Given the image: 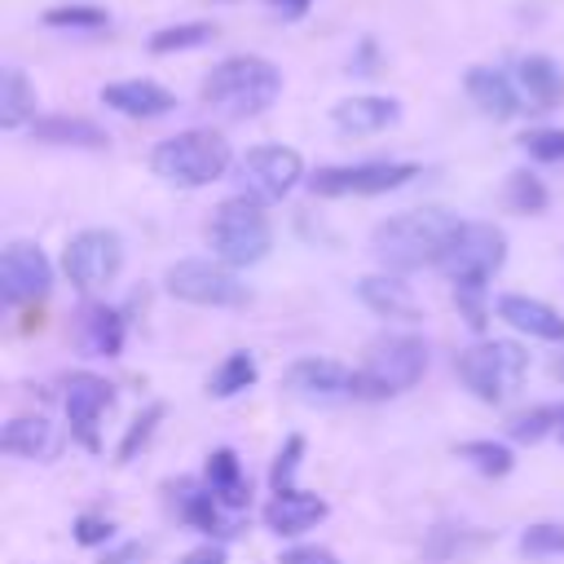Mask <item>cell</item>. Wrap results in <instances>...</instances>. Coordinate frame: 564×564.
<instances>
[{
    "mask_svg": "<svg viewBox=\"0 0 564 564\" xmlns=\"http://www.w3.org/2000/svg\"><path fill=\"white\" fill-rule=\"evenodd\" d=\"M560 427V405H533V410H524V414H516L511 419V441H524V445H533V441H542L546 432H555Z\"/></svg>",
    "mask_w": 564,
    "mask_h": 564,
    "instance_id": "d6a6232c",
    "label": "cell"
},
{
    "mask_svg": "<svg viewBox=\"0 0 564 564\" xmlns=\"http://www.w3.org/2000/svg\"><path fill=\"white\" fill-rule=\"evenodd\" d=\"M423 375H427V344L419 335H383L370 344L357 370V397L383 401V397L410 392Z\"/></svg>",
    "mask_w": 564,
    "mask_h": 564,
    "instance_id": "8992f818",
    "label": "cell"
},
{
    "mask_svg": "<svg viewBox=\"0 0 564 564\" xmlns=\"http://www.w3.org/2000/svg\"><path fill=\"white\" fill-rule=\"evenodd\" d=\"M207 40H216L212 22H172V26L150 35V53H185V48H198Z\"/></svg>",
    "mask_w": 564,
    "mask_h": 564,
    "instance_id": "f1b7e54d",
    "label": "cell"
},
{
    "mask_svg": "<svg viewBox=\"0 0 564 564\" xmlns=\"http://www.w3.org/2000/svg\"><path fill=\"white\" fill-rule=\"evenodd\" d=\"M555 432H560V441H564V405H560V427H555Z\"/></svg>",
    "mask_w": 564,
    "mask_h": 564,
    "instance_id": "f6af8a7d",
    "label": "cell"
},
{
    "mask_svg": "<svg viewBox=\"0 0 564 564\" xmlns=\"http://www.w3.org/2000/svg\"><path fill=\"white\" fill-rule=\"evenodd\" d=\"M498 317L507 326H516L520 335H529V339L564 344V317L551 304L533 300V295H498Z\"/></svg>",
    "mask_w": 564,
    "mask_h": 564,
    "instance_id": "44dd1931",
    "label": "cell"
},
{
    "mask_svg": "<svg viewBox=\"0 0 564 564\" xmlns=\"http://www.w3.org/2000/svg\"><path fill=\"white\" fill-rule=\"evenodd\" d=\"M115 538V524L106 520V516H79L75 520V542L79 546H101V542H110Z\"/></svg>",
    "mask_w": 564,
    "mask_h": 564,
    "instance_id": "f35d334b",
    "label": "cell"
},
{
    "mask_svg": "<svg viewBox=\"0 0 564 564\" xmlns=\"http://www.w3.org/2000/svg\"><path fill=\"white\" fill-rule=\"evenodd\" d=\"M520 551L524 555H564V524H529L520 533Z\"/></svg>",
    "mask_w": 564,
    "mask_h": 564,
    "instance_id": "74e56055",
    "label": "cell"
},
{
    "mask_svg": "<svg viewBox=\"0 0 564 564\" xmlns=\"http://www.w3.org/2000/svg\"><path fill=\"white\" fill-rule=\"evenodd\" d=\"M40 22L53 31H101L110 22V13L97 4H53V9H44Z\"/></svg>",
    "mask_w": 564,
    "mask_h": 564,
    "instance_id": "4dcf8cb0",
    "label": "cell"
},
{
    "mask_svg": "<svg viewBox=\"0 0 564 564\" xmlns=\"http://www.w3.org/2000/svg\"><path fill=\"white\" fill-rule=\"evenodd\" d=\"M53 286V264L35 242H9L0 251V295L9 304H31L48 295Z\"/></svg>",
    "mask_w": 564,
    "mask_h": 564,
    "instance_id": "5bb4252c",
    "label": "cell"
},
{
    "mask_svg": "<svg viewBox=\"0 0 564 564\" xmlns=\"http://www.w3.org/2000/svg\"><path fill=\"white\" fill-rule=\"evenodd\" d=\"M454 370H458L463 388H467L476 401L502 405V401L524 383L529 352H524L516 339H480V344H471V348H463V352L454 357Z\"/></svg>",
    "mask_w": 564,
    "mask_h": 564,
    "instance_id": "5b68a950",
    "label": "cell"
},
{
    "mask_svg": "<svg viewBox=\"0 0 564 564\" xmlns=\"http://www.w3.org/2000/svg\"><path fill=\"white\" fill-rule=\"evenodd\" d=\"M300 458H304V436H286V441H282V449H278V458H273V467H269V485H273V494L295 489L291 480H295Z\"/></svg>",
    "mask_w": 564,
    "mask_h": 564,
    "instance_id": "8d00e7d4",
    "label": "cell"
},
{
    "mask_svg": "<svg viewBox=\"0 0 564 564\" xmlns=\"http://www.w3.org/2000/svg\"><path fill=\"white\" fill-rule=\"evenodd\" d=\"M454 304L467 317L471 330L489 326V304H485V282H454Z\"/></svg>",
    "mask_w": 564,
    "mask_h": 564,
    "instance_id": "d590c367",
    "label": "cell"
},
{
    "mask_svg": "<svg viewBox=\"0 0 564 564\" xmlns=\"http://www.w3.org/2000/svg\"><path fill=\"white\" fill-rule=\"evenodd\" d=\"M22 123H35V88L18 66H4L0 70V128L13 132Z\"/></svg>",
    "mask_w": 564,
    "mask_h": 564,
    "instance_id": "4316f807",
    "label": "cell"
},
{
    "mask_svg": "<svg viewBox=\"0 0 564 564\" xmlns=\"http://www.w3.org/2000/svg\"><path fill=\"white\" fill-rule=\"evenodd\" d=\"M516 84L520 97H529L533 110H555L564 101V70L546 53H529L516 62Z\"/></svg>",
    "mask_w": 564,
    "mask_h": 564,
    "instance_id": "603a6c76",
    "label": "cell"
},
{
    "mask_svg": "<svg viewBox=\"0 0 564 564\" xmlns=\"http://www.w3.org/2000/svg\"><path fill=\"white\" fill-rule=\"evenodd\" d=\"M269 4H273V9H282V18H286V22H295V18H304V13H308V4H313V0H269Z\"/></svg>",
    "mask_w": 564,
    "mask_h": 564,
    "instance_id": "7bdbcfd3",
    "label": "cell"
},
{
    "mask_svg": "<svg viewBox=\"0 0 564 564\" xmlns=\"http://www.w3.org/2000/svg\"><path fill=\"white\" fill-rule=\"evenodd\" d=\"M31 137H35V141H48V145H79V150H106V145H110V132L97 128L93 119H79V115H48V119H35V123H31Z\"/></svg>",
    "mask_w": 564,
    "mask_h": 564,
    "instance_id": "d4e9b609",
    "label": "cell"
},
{
    "mask_svg": "<svg viewBox=\"0 0 564 564\" xmlns=\"http://www.w3.org/2000/svg\"><path fill=\"white\" fill-rule=\"evenodd\" d=\"M551 375H555V379H560V383H564V348H560V352H555V357H551Z\"/></svg>",
    "mask_w": 564,
    "mask_h": 564,
    "instance_id": "ee69618b",
    "label": "cell"
},
{
    "mask_svg": "<svg viewBox=\"0 0 564 564\" xmlns=\"http://www.w3.org/2000/svg\"><path fill=\"white\" fill-rule=\"evenodd\" d=\"M282 93V70L264 57H225L220 66H212L203 75V101L229 119H251L260 110H269Z\"/></svg>",
    "mask_w": 564,
    "mask_h": 564,
    "instance_id": "7a4b0ae2",
    "label": "cell"
},
{
    "mask_svg": "<svg viewBox=\"0 0 564 564\" xmlns=\"http://www.w3.org/2000/svg\"><path fill=\"white\" fill-rule=\"evenodd\" d=\"M317 520H326V498H317L308 489H282L264 507V529L278 533V538H300Z\"/></svg>",
    "mask_w": 564,
    "mask_h": 564,
    "instance_id": "9a60e30c",
    "label": "cell"
},
{
    "mask_svg": "<svg viewBox=\"0 0 564 564\" xmlns=\"http://www.w3.org/2000/svg\"><path fill=\"white\" fill-rule=\"evenodd\" d=\"M458 458H467L485 476H507L516 467V458H511V449L502 441H463L458 445Z\"/></svg>",
    "mask_w": 564,
    "mask_h": 564,
    "instance_id": "1f68e13d",
    "label": "cell"
},
{
    "mask_svg": "<svg viewBox=\"0 0 564 564\" xmlns=\"http://www.w3.org/2000/svg\"><path fill=\"white\" fill-rule=\"evenodd\" d=\"M207 242H212L216 260H225L229 269L260 264L269 256V247H273V229H269L264 203H256L247 194L225 198L207 220Z\"/></svg>",
    "mask_w": 564,
    "mask_h": 564,
    "instance_id": "277c9868",
    "label": "cell"
},
{
    "mask_svg": "<svg viewBox=\"0 0 564 564\" xmlns=\"http://www.w3.org/2000/svg\"><path fill=\"white\" fill-rule=\"evenodd\" d=\"M176 507H181V520L207 538H234L238 533V520L225 516L229 507L207 489V485H194V480H181L176 485Z\"/></svg>",
    "mask_w": 564,
    "mask_h": 564,
    "instance_id": "d6986e66",
    "label": "cell"
},
{
    "mask_svg": "<svg viewBox=\"0 0 564 564\" xmlns=\"http://www.w3.org/2000/svg\"><path fill=\"white\" fill-rule=\"evenodd\" d=\"M546 203H551V194H546L542 176H533L529 167H520V172L507 176V207H511V212L538 216V212H546Z\"/></svg>",
    "mask_w": 564,
    "mask_h": 564,
    "instance_id": "f546056e",
    "label": "cell"
},
{
    "mask_svg": "<svg viewBox=\"0 0 564 564\" xmlns=\"http://www.w3.org/2000/svg\"><path fill=\"white\" fill-rule=\"evenodd\" d=\"M163 414H167V405H163V401L145 405V410L128 423V432H123V441H119V458H115V463H132V458H137V449L150 441V432L159 427V419H163Z\"/></svg>",
    "mask_w": 564,
    "mask_h": 564,
    "instance_id": "836d02e7",
    "label": "cell"
},
{
    "mask_svg": "<svg viewBox=\"0 0 564 564\" xmlns=\"http://www.w3.org/2000/svg\"><path fill=\"white\" fill-rule=\"evenodd\" d=\"M163 286H167L172 300H185V304H198V308H238V304H247V282H238V273L225 260H203V256L176 260V264H167Z\"/></svg>",
    "mask_w": 564,
    "mask_h": 564,
    "instance_id": "52a82bcc",
    "label": "cell"
},
{
    "mask_svg": "<svg viewBox=\"0 0 564 564\" xmlns=\"http://www.w3.org/2000/svg\"><path fill=\"white\" fill-rule=\"evenodd\" d=\"M282 388L304 405H335V401L357 397V370L330 357H300L286 366Z\"/></svg>",
    "mask_w": 564,
    "mask_h": 564,
    "instance_id": "7c38bea8",
    "label": "cell"
},
{
    "mask_svg": "<svg viewBox=\"0 0 564 564\" xmlns=\"http://www.w3.org/2000/svg\"><path fill=\"white\" fill-rule=\"evenodd\" d=\"M502 260H507V234L489 220H463L436 269L449 282H489L502 269Z\"/></svg>",
    "mask_w": 564,
    "mask_h": 564,
    "instance_id": "ba28073f",
    "label": "cell"
},
{
    "mask_svg": "<svg viewBox=\"0 0 564 564\" xmlns=\"http://www.w3.org/2000/svg\"><path fill=\"white\" fill-rule=\"evenodd\" d=\"M458 216L445 207H414V212H397L388 220L375 225L370 234V251L388 273H414L423 264H441V256L449 251L454 234H458Z\"/></svg>",
    "mask_w": 564,
    "mask_h": 564,
    "instance_id": "6da1fadb",
    "label": "cell"
},
{
    "mask_svg": "<svg viewBox=\"0 0 564 564\" xmlns=\"http://www.w3.org/2000/svg\"><path fill=\"white\" fill-rule=\"evenodd\" d=\"M145 560H150L145 542H119V546L101 551V564H145Z\"/></svg>",
    "mask_w": 564,
    "mask_h": 564,
    "instance_id": "ab89813d",
    "label": "cell"
},
{
    "mask_svg": "<svg viewBox=\"0 0 564 564\" xmlns=\"http://www.w3.org/2000/svg\"><path fill=\"white\" fill-rule=\"evenodd\" d=\"M229 163H234V150H229L225 132H216V128H185L176 137H163L150 150L154 176L176 185V189L212 185V181H220L229 172Z\"/></svg>",
    "mask_w": 564,
    "mask_h": 564,
    "instance_id": "3957f363",
    "label": "cell"
},
{
    "mask_svg": "<svg viewBox=\"0 0 564 564\" xmlns=\"http://www.w3.org/2000/svg\"><path fill=\"white\" fill-rule=\"evenodd\" d=\"M463 88H467L471 106L489 119H511L520 110V84H511V75L498 66H471L463 75Z\"/></svg>",
    "mask_w": 564,
    "mask_h": 564,
    "instance_id": "e0dca14e",
    "label": "cell"
},
{
    "mask_svg": "<svg viewBox=\"0 0 564 564\" xmlns=\"http://www.w3.org/2000/svg\"><path fill=\"white\" fill-rule=\"evenodd\" d=\"M101 106H110L128 119H159L176 106V97L154 79H115L101 88Z\"/></svg>",
    "mask_w": 564,
    "mask_h": 564,
    "instance_id": "ac0fdd59",
    "label": "cell"
},
{
    "mask_svg": "<svg viewBox=\"0 0 564 564\" xmlns=\"http://www.w3.org/2000/svg\"><path fill=\"white\" fill-rule=\"evenodd\" d=\"M304 181V159L291 145H251L238 159V185L256 203H278Z\"/></svg>",
    "mask_w": 564,
    "mask_h": 564,
    "instance_id": "9c48e42d",
    "label": "cell"
},
{
    "mask_svg": "<svg viewBox=\"0 0 564 564\" xmlns=\"http://www.w3.org/2000/svg\"><path fill=\"white\" fill-rule=\"evenodd\" d=\"M278 564H339V560H335L326 546H291Z\"/></svg>",
    "mask_w": 564,
    "mask_h": 564,
    "instance_id": "60d3db41",
    "label": "cell"
},
{
    "mask_svg": "<svg viewBox=\"0 0 564 564\" xmlns=\"http://www.w3.org/2000/svg\"><path fill=\"white\" fill-rule=\"evenodd\" d=\"M256 375H260L256 357H251L247 348H238V352H229V357L212 370L207 392H212V397H238L242 388H251V383H256Z\"/></svg>",
    "mask_w": 564,
    "mask_h": 564,
    "instance_id": "83f0119b",
    "label": "cell"
},
{
    "mask_svg": "<svg viewBox=\"0 0 564 564\" xmlns=\"http://www.w3.org/2000/svg\"><path fill=\"white\" fill-rule=\"evenodd\" d=\"M357 295H361V304H366L370 313H379V317H388V322H414V317H419L414 291H410L401 278H392V273H366V278L357 282Z\"/></svg>",
    "mask_w": 564,
    "mask_h": 564,
    "instance_id": "7402d4cb",
    "label": "cell"
},
{
    "mask_svg": "<svg viewBox=\"0 0 564 564\" xmlns=\"http://www.w3.org/2000/svg\"><path fill=\"white\" fill-rule=\"evenodd\" d=\"M520 150L538 163H564V128H533L520 137Z\"/></svg>",
    "mask_w": 564,
    "mask_h": 564,
    "instance_id": "e575fe53",
    "label": "cell"
},
{
    "mask_svg": "<svg viewBox=\"0 0 564 564\" xmlns=\"http://www.w3.org/2000/svg\"><path fill=\"white\" fill-rule=\"evenodd\" d=\"M62 269L70 278V286L79 291H101L119 278L123 269V238L115 229H79L66 251H62Z\"/></svg>",
    "mask_w": 564,
    "mask_h": 564,
    "instance_id": "30bf717a",
    "label": "cell"
},
{
    "mask_svg": "<svg viewBox=\"0 0 564 564\" xmlns=\"http://www.w3.org/2000/svg\"><path fill=\"white\" fill-rule=\"evenodd\" d=\"M401 119V106L392 97H375V93H361V97H344L335 101L330 110V123L344 132V137H375L383 128H392Z\"/></svg>",
    "mask_w": 564,
    "mask_h": 564,
    "instance_id": "2e32d148",
    "label": "cell"
},
{
    "mask_svg": "<svg viewBox=\"0 0 564 564\" xmlns=\"http://www.w3.org/2000/svg\"><path fill=\"white\" fill-rule=\"evenodd\" d=\"M419 176V163H344V167H317L308 176V189L317 198H375L388 189H401Z\"/></svg>",
    "mask_w": 564,
    "mask_h": 564,
    "instance_id": "8fae6325",
    "label": "cell"
},
{
    "mask_svg": "<svg viewBox=\"0 0 564 564\" xmlns=\"http://www.w3.org/2000/svg\"><path fill=\"white\" fill-rule=\"evenodd\" d=\"M176 564H225V546H220V542L194 546V551H189V555H181Z\"/></svg>",
    "mask_w": 564,
    "mask_h": 564,
    "instance_id": "b9f144b4",
    "label": "cell"
},
{
    "mask_svg": "<svg viewBox=\"0 0 564 564\" xmlns=\"http://www.w3.org/2000/svg\"><path fill=\"white\" fill-rule=\"evenodd\" d=\"M110 405H115V383H106L101 375L75 370V375L66 379V419H70V436H75L88 454L101 449L97 423H101V414H106Z\"/></svg>",
    "mask_w": 564,
    "mask_h": 564,
    "instance_id": "4fadbf2b",
    "label": "cell"
},
{
    "mask_svg": "<svg viewBox=\"0 0 564 564\" xmlns=\"http://www.w3.org/2000/svg\"><path fill=\"white\" fill-rule=\"evenodd\" d=\"M203 485H207V489H212L229 511H242V507H247V498H251V480H247V471H242L238 454H234V449H225V445L207 454Z\"/></svg>",
    "mask_w": 564,
    "mask_h": 564,
    "instance_id": "cb8c5ba5",
    "label": "cell"
},
{
    "mask_svg": "<svg viewBox=\"0 0 564 564\" xmlns=\"http://www.w3.org/2000/svg\"><path fill=\"white\" fill-rule=\"evenodd\" d=\"M0 449L18 458H53L62 449V432L48 419H13L0 432Z\"/></svg>",
    "mask_w": 564,
    "mask_h": 564,
    "instance_id": "484cf974",
    "label": "cell"
},
{
    "mask_svg": "<svg viewBox=\"0 0 564 564\" xmlns=\"http://www.w3.org/2000/svg\"><path fill=\"white\" fill-rule=\"evenodd\" d=\"M75 339L88 357H119L123 348V317L119 308L101 304V300H88L75 317Z\"/></svg>",
    "mask_w": 564,
    "mask_h": 564,
    "instance_id": "ffe728a7",
    "label": "cell"
}]
</instances>
